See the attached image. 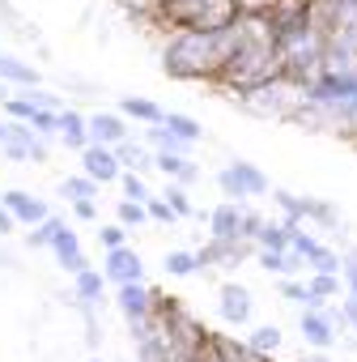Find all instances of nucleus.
<instances>
[{"label": "nucleus", "mask_w": 357, "mask_h": 362, "mask_svg": "<svg viewBox=\"0 0 357 362\" xmlns=\"http://www.w3.org/2000/svg\"><path fill=\"white\" fill-rule=\"evenodd\" d=\"M81 170L94 179V184H119V175H123L111 145H85L81 149Z\"/></svg>", "instance_id": "7"}, {"label": "nucleus", "mask_w": 357, "mask_h": 362, "mask_svg": "<svg viewBox=\"0 0 357 362\" xmlns=\"http://www.w3.org/2000/svg\"><path fill=\"white\" fill-rule=\"evenodd\" d=\"M298 332L306 337V345H310V349H332V345H336V337H340V328L332 324L327 307H323V311L302 307V315H298Z\"/></svg>", "instance_id": "9"}, {"label": "nucleus", "mask_w": 357, "mask_h": 362, "mask_svg": "<svg viewBox=\"0 0 357 362\" xmlns=\"http://www.w3.org/2000/svg\"><path fill=\"white\" fill-rule=\"evenodd\" d=\"M230 170H234V179L243 184V192H247V197H268V192H272L268 175H264L255 162H243V158H234V162H230Z\"/></svg>", "instance_id": "19"}, {"label": "nucleus", "mask_w": 357, "mask_h": 362, "mask_svg": "<svg viewBox=\"0 0 357 362\" xmlns=\"http://www.w3.org/2000/svg\"><path fill=\"white\" fill-rule=\"evenodd\" d=\"M60 136H64V145H73L77 153L90 145V124H85V115H81L77 107H64V111H60Z\"/></svg>", "instance_id": "20"}, {"label": "nucleus", "mask_w": 357, "mask_h": 362, "mask_svg": "<svg viewBox=\"0 0 357 362\" xmlns=\"http://www.w3.org/2000/svg\"><path fill=\"white\" fill-rule=\"evenodd\" d=\"M162 124H166L178 141H188V145H196V141L205 136V128H200L192 115H183V111H166V119H162Z\"/></svg>", "instance_id": "25"}, {"label": "nucleus", "mask_w": 357, "mask_h": 362, "mask_svg": "<svg viewBox=\"0 0 357 362\" xmlns=\"http://www.w3.org/2000/svg\"><path fill=\"white\" fill-rule=\"evenodd\" d=\"M0 149H5V158H9V162H30V153H26L22 145H9V141H0Z\"/></svg>", "instance_id": "48"}, {"label": "nucleus", "mask_w": 357, "mask_h": 362, "mask_svg": "<svg viewBox=\"0 0 357 362\" xmlns=\"http://www.w3.org/2000/svg\"><path fill=\"white\" fill-rule=\"evenodd\" d=\"M119 115H123V119H132V124H145V128H153V124H162V119H166L162 103L140 98V94H123V98H119Z\"/></svg>", "instance_id": "16"}, {"label": "nucleus", "mask_w": 357, "mask_h": 362, "mask_svg": "<svg viewBox=\"0 0 357 362\" xmlns=\"http://www.w3.org/2000/svg\"><path fill=\"white\" fill-rule=\"evenodd\" d=\"M102 273H107V281H111V286L145 281V260H140V252H136L132 243H123V247H111V252H107Z\"/></svg>", "instance_id": "6"}, {"label": "nucleus", "mask_w": 357, "mask_h": 362, "mask_svg": "<svg viewBox=\"0 0 357 362\" xmlns=\"http://www.w3.org/2000/svg\"><path fill=\"white\" fill-rule=\"evenodd\" d=\"M30 128H35L43 141H47V136H60V111H43V107H39L35 119H30Z\"/></svg>", "instance_id": "37"}, {"label": "nucleus", "mask_w": 357, "mask_h": 362, "mask_svg": "<svg viewBox=\"0 0 357 362\" xmlns=\"http://www.w3.org/2000/svg\"><path fill=\"white\" fill-rule=\"evenodd\" d=\"M243 18L238 0H166L157 26L166 30H226Z\"/></svg>", "instance_id": "2"}, {"label": "nucleus", "mask_w": 357, "mask_h": 362, "mask_svg": "<svg viewBox=\"0 0 357 362\" xmlns=\"http://www.w3.org/2000/svg\"><path fill=\"white\" fill-rule=\"evenodd\" d=\"M0 205L18 218V226H39L43 218H52V205L39 201V197H30V192H22V188H9L5 197H0Z\"/></svg>", "instance_id": "10"}, {"label": "nucleus", "mask_w": 357, "mask_h": 362, "mask_svg": "<svg viewBox=\"0 0 357 362\" xmlns=\"http://www.w3.org/2000/svg\"><path fill=\"white\" fill-rule=\"evenodd\" d=\"M73 218H81V222H98V205H94V201H73Z\"/></svg>", "instance_id": "46"}, {"label": "nucleus", "mask_w": 357, "mask_h": 362, "mask_svg": "<svg viewBox=\"0 0 357 362\" xmlns=\"http://www.w3.org/2000/svg\"><path fill=\"white\" fill-rule=\"evenodd\" d=\"M306 269H310V273H340V252H332V247H319V252L306 260Z\"/></svg>", "instance_id": "38"}, {"label": "nucleus", "mask_w": 357, "mask_h": 362, "mask_svg": "<svg viewBox=\"0 0 357 362\" xmlns=\"http://www.w3.org/2000/svg\"><path fill=\"white\" fill-rule=\"evenodd\" d=\"M115 149V158H119V166L123 170H136V175H149L153 170V149L149 145H140V141H119V145H111Z\"/></svg>", "instance_id": "17"}, {"label": "nucleus", "mask_w": 357, "mask_h": 362, "mask_svg": "<svg viewBox=\"0 0 357 362\" xmlns=\"http://www.w3.org/2000/svg\"><path fill=\"white\" fill-rule=\"evenodd\" d=\"M306 218L323 230H340V209L332 201H319V197H306Z\"/></svg>", "instance_id": "26"}, {"label": "nucleus", "mask_w": 357, "mask_h": 362, "mask_svg": "<svg viewBox=\"0 0 357 362\" xmlns=\"http://www.w3.org/2000/svg\"><path fill=\"white\" fill-rule=\"evenodd\" d=\"M64 230V218L60 214H52V218H43L39 226H30V235H26V247H35V252H52V243H56V235Z\"/></svg>", "instance_id": "22"}, {"label": "nucleus", "mask_w": 357, "mask_h": 362, "mask_svg": "<svg viewBox=\"0 0 357 362\" xmlns=\"http://www.w3.org/2000/svg\"><path fill=\"white\" fill-rule=\"evenodd\" d=\"M247 345H251L255 354H264V358H277V349L285 345V337H281V328H277V324H260V328H251Z\"/></svg>", "instance_id": "23"}, {"label": "nucleus", "mask_w": 357, "mask_h": 362, "mask_svg": "<svg viewBox=\"0 0 357 362\" xmlns=\"http://www.w3.org/2000/svg\"><path fill=\"white\" fill-rule=\"evenodd\" d=\"M153 324H157V332L166 337V345H170L174 358H196L200 345L209 341V328H205L200 320H192L178 303H170V298H162V294H157V303H153Z\"/></svg>", "instance_id": "3"}, {"label": "nucleus", "mask_w": 357, "mask_h": 362, "mask_svg": "<svg viewBox=\"0 0 357 362\" xmlns=\"http://www.w3.org/2000/svg\"><path fill=\"white\" fill-rule=\"evenodd\" d=\"M0 141H5V119H0Z\"/></svg>", "instance_id": "52"}, {"label": "nucleus", "mask_w": 357, "mask_h": 362, "mask_svg": "<svg viewBox=\"0 0 357 362\" xmlns=\"http://www.w3.org/2000/svg\"><path fill=\"white\" fill-rule=\"evenodd\" d=\"M13 230H18V218H13V214H9L5 205H0V239H9Z\"/></svg>", "instance_id": "47"}, {"label": "nucleus", "mask_w": 357, "mask_h": 362, "mask_svg": "<svg viewBox=\"0 0 357 362\" xmlns=\"http://www.w3.org/2000/svg\"><path fill=\"white\" fill-rule=\"evenodd\" d=\"M153 303H157V294H153L145 281L115 286V307H119L123 320H153Z\"/></svg>", "instance_id": "8"}, {"label": "nucleus", "mask_w": 357, "mask_h": 362, "mask_svg": "<svg viewBox=\"0 0 357 362\" xmlns=\"http://www.w3.org/2000/svg\"><path fill=\"white\" fill-rule=\"evenodd\" d=\"M162 269H166L170 277H192V273H200L196 252H166V256H162Z\"/></svg>", "instance_id": "29"}, {"label": "nucleus", "mask_w": 357, "mask_h": 362, "mask_svg": "<svg viewBox=\"0 0 357 362\" xmlns=\"http://www.w3.org/2000/svg\"><path fill=\"white\" fill-rule=\"evenodd\" d=\"M306 286H310V298H315V303H332V298L344 290V277H340V273H310Z\"/></svg>", "instance_id": "27"}, {"label": "nucleus", "mask_w": 357, "mask_h": 362, "mask_svg": "<svg viewBox=\"0 0 357 362\" xmlns=\"http://www.w3.org/2000/svg\"><path fill=\"white\" fill-rule=\"evenodd\" d=\"M153 166L170 179V184H196L200 179V166L188 153H153Z\"/></svg>", "instance_id": "14"}, {"label": "nucleus", "mask_w": 357, "mask_h": 362, "mask_svg": "<svg viewBox=\"0 0 357 362\" xmlns=\"http://www.w3.org/2000/svg\"><path fill=\"white\" fill-rule=\"evenodd\" d=\"M64 90H68L73 98H102V86H94L90 77H68Z\"/></svg>", "instance_id": "42"}, {"label": "nucleus", "mask_w": 357, "mask_h": 362, "mask_svg": "<svg viewBox=\"0 0 357 362\" xmlns=\"http://www.w3.org/2000/svg\"><path fill=\"white\" fill-rule=\"evenodd\" d=\"M73 298L98 307V303L107 298V273H102V269H81V273H73Z\"/></svg>", "instance_id": "18"}, {"label": "nucleus", "mask_w": 357, "mask_h": 362, "mask_svg": "<svg viewBox=\"0 0 357 362\" xmlns=\"http://www.w3.org/2000/svg\"><path fill=\"white\" fill-rule=\"evenodd\" d=\"M196 362H226V358L217 354V345H213V341H205V345H200V354H196Z\"/></svg>", "instance_id": "49"}, {"label": "nucleus", "mask_w": 357, "mask_h": 362, "mask_svg": "<svg viewBox=\"0 0 357 362\" xmlns=\"http://www.w3.org/2000/svg\"><path fill=\"white\" fill-rule=\"evenodd\" d=\"M0 111H5V119H18V124H30L39 107H35V103H30L26 94H9V98H5V107H0Z\"/></svg>", "instance_id": "31"}, {"label": "nucleus", "mask_w": 357, "mask_h": 362, "mask_svg": "<svg viewBox=\"0 0 357 362\" xmlns=\"http://www.w3.org/2000/svg\"><path fill=\"white\" fill-rule=\"evenodd\" d=\"M238 103H243L247 111L264 115V119H294V115L302 111V103H306V90H302L298 81H289V77H277V81H268V86H260V90L238 94Z\"/></svg>", "instance_id": "4"}, {"label": "nucleus", "mask_w": 357, "mask_h": 362, "mask_svg": "<svg viewBox=\"0 0 357 362\" xmlns=\"http://www.w3.org/2000/svg\"><path fill=\"white\" fill-rule=\"evenodd\" d=\"M340 277H344V290H349V298H357V247L340 252Z\"/></svg>", "instance_id": "39"}, {"label": "nucleus", "mask_w": 357, "mask_h": 362, "mask_svg": "<svg viewBox=\"0 0 357 362\" xmlns=\"http://www.w3.org/2000/svg\"><path fill=\"white\" fill-rule=\"evenodd\" d=\"M0 81H5V86H18V90H35V86H43L39 69L26 64V60H18V56H9V52H0Z\"/></svg>", "instance_id": "15"}, {"label": "nucleus", "mask_w": 357, "mask_h": 362, "mask_svg": "<svg viewBox=\"0 0 357 362\" xmlns=\"http://www.w3.org/2000/svg\"><path fill=\"white\" fill-rule=\"evenodd\" d=\"M145 209H149V222H157V226H174V222H178V214H174L162 197H149V205H145Z\"/></svg>", "instance_id": "40"}, {"label": "nucleus", "mask_w": 357, "mask_h": 362, "mask_svg": "<svg viewBox=\"0 0 357 362\" xmlns=\"http://www.w3.org/2000/svg\"><path fill=\"white\" fill-rule=\"evenodd\" d=\"M277 205L285 209V222H294V226H302V218H306V197H294V192H285V188H277Z\"/></svg>", "instance_id": "33"}, {"label": "nucleus", "mask_w": 357, "mask_h": 362, "mask_svg": "<svg viewBox=\"0 0 357 362\" xmlns=\"http://www.w3.org/2000/svg\"><path fill=\"white\" fill-rule=\"evenodd\" d=\"M98 188H102V184H94L85 170H81V175H68V179H60V184H56V192H60L68 205H73V201H94Z\"/></svg>", "instance_id": "21"}, {"label": "nucleus", "mask_w": 357, "mask_h": 362, "mask_svg": "<svg viewBox=\"0 0 357 362\" xmlns=\"http://www.w3.org/2000/svg\"><path fill=\"white\" fill-rule=\"evenodd\" d=\"M98 243H102V252L123 247V243H128V230H123L119 222H107V226H98Z\"/></svg>", "instance_id": "41"}, {"label": "nucleus", "mask_w": 357, "mask_h": 362, "mask_svg": "<svg viewBox=\"0 0 357 362\" xmlns=\"http://www.w3.org/2000/svg\"><path fill=\"white\" fill-rule=\"evenodd\" d=\"M217 188L226 192V201H234V205H247L251 197L243 192V184H238V179H234V170L226 166V170H217Z\"/></svg>", "instance_id": "35"}, {"label": "nucleus", "mask_w": 357, "mask_h": 362, "mask_svg": "<svg viewBox=\"0 0 357 362\" xmlns=\"http://www.w3.org/2000/svg\"><path fill=\"white\" fill-rule=\"evenodd\" d=\"M260 230H264V218L247 209V214H243V239H247V243H255V239H260Z\"/></svg>", "instance_id": "44"}, {"label": "nucleus", "mask_w": 357, "mask_h": 362, "mask_svg": "<svg viewBox=\"0 0 357 362\" xmlns=\"http://www.w3.org/2000/svg\"><path fill=\"white\" fill-rule=\"evenodd\" d=\"M340 324H344V328H353V332H357V298H349V294H344V298H340Z\"/></svg>", "instance_id": "45"}, {"label": "nucleus", "mask_w": 357, "mask_h": 362, "mask_svg": "<svg viewBox=\"0 0 357 362\" xmlns=\"http://www.w3.org/2000/svg\"><path fill=\"white\" fill-rule=\"evenodd\" d=\"M162 201L178 214V222H183V218H192L196 209H192V197L183 192V184H166V192H162Z\"/></svg>", "instance_id": "32"}, {"label": "nucleus", "mask_w": 357, "mask_h": 362, "mask_svg": "<svg viewBox=\"0 0 357 362\" xmlns=\"http://www.w3.org/2000/svg\"><path fill=\"white\" fill-rule=\"evenodd\" d=\"M5 98H9V86H5V81H0V107H5Z\"/></svg>", "instance_id": "50"}, {"label": "nucleus", "mask_w": 357, "mask_h": 362, "mask_svg": "<svg viewBox=\"0 0 357 362\" xmlns=\"http://www.w3.org/2000/svg\"><path fill=\"white\" fill-rule=\"evenodd\" d=\"M115 222H119L123 230H140V226L149 222V209H145L140 201H119V205H115Z\"/></svg>", "instance_id": "30"}, {"label": "nucleus", "mask_w": 357, "mask_h": 362, "mask_svg": "<svg viewBox=\"0 0 357 362\" xmlns=\"http://www.w3.org/2000/svg\"><path fill=\"white\" fill-rule=\"evenodd\" d=\"M85 362H102V358H85Z\"/></svg>", "instance_id": "53"}, {"label": "nucleus", "mask_w": 357, "mask_h": 362, "mask_svg": "<svg viewBox=\"0 0 357 362\" xmlns=\"http://www.w3.org/2000/svg\"><path fill=\"white\" fill-rule=\"evenodd\" d=\"M119 197L123 201H140V205H149V184H145V175H136V170H123L119 175Z\"/></svg>", "instance_id": "28"}, {"label": "nucleus", "mask_w": 357, "mask_h": 362, "mask_svg": "<svg viewBox=\"0 0 357 362\" xmlns=\"http://www.w3.org/2000/svg\"><path fill=\"white\" fill-rule=\"evenodd\" d=\"M306 362H327V358H323V354H310V358H306Z\"/></svg>", "instance_id": "51"}, {"label": "nucleus", "mask_w": 357, "mask_h": 362, "mask_svg": "<svg viewBox=\"0 0 357 362\" xmlns=\"http://www.w3.org/2000/svg\"><path fill=\"white\" fill-rule=\"evenodd\" d=\"M22 94H26L35 107H43V111H64V107H68V103H64L56 90H43V86H35V90H22Z\"/></svg>", "instance_id": "36"}, {"label": "nucleus", "mask_w": 357, "mask_h": 362, "mask_svg": "<svg viewBox=\"0 0 357 362\" xmlns=\"http://www.w3.org/2000/svg\"><path fill=\"white\" fill-rule=\"evenodd\" d=\"M234 52H238V22L226 30H166L162 73L170 81H222Z\"/></svg>", "instance_id": "1"}, {"label": "nucleus", "mask_w": 357, "mask_h": 362, "mask_svg": "<svg viewBox=\"0 0 357 362\" xmlns=\"http://www.w3.org/2000/svg\"><path fill=\"white\" fill-rule=\"evenodd\" d=\"M52 256H56V264L73 277V273H81V269H90V260H85V252H81V239L64 226L60 235H56V243H52Z\"/></svg>", "instance_id": "13"}, {"label": "nucleus", "mask_w": 357, "mask_h": 362, "mask_svg": "<svg viewBox=\"0 0 357 362\" xmlns=\"http://www.w3.org/2000/svg\"><path fill=\"white\" fill-rule=\"evenodd\" d=\"M319 247H323V243H319L315 235H306L302 226H294V230H289V252H298L302 260H310V256H315Z\"/></svg>", "instance_id": "34"}, {"label": "nucleus", "mask_w": 357, "mask_h": 362, "mask_svg": "<svg viewBox=\"0 0 357 362\" xmlns=\"http://www.w3.org/2000/svg\"><path fill=\"white\" fill-rule=\"evenodd\" d=\"M0 26H5V30H13V35L26 26V18L18 13V5H13V0H0Z\"/></svg>", "instance_id": "43"}, {"label": "nucleus", "mask_w": 357, "mask_h": 362, "mask_svg": "<svg viewBox=\"0 0 357 362\" xmlns=\"http://www.w3.org/2000/svg\"><path fill=\"white\" fill-rule=\"evenodd\" d=\"M85 124H90V145H119V141H128V119L119 111H94V115H85Z\"/></svg>", "instance_id": "11"}, {"label": "nucleus", "mask_w": 357, "mask_h": 362, "mask_svg": "<svg viewBox=\"0 0 357 362\" xmlns=\"http://www.w3.org/2000/svg\"><path fill=\"white\" fill-rule=\"evenodd\" d=\"M243 214H247V205L222 201L213 214H205V222H209V235H213V239H243Z\"/></svg>", "instance_id": "12"}, {"label": "nucleus", "mask_w": 357, "mask_h": 362, "mask_svg": "<svg viewBox=\"0 0 357 362\" xmlns=\"http://www.w3.org/2000/svg\"><path fill=\"white\" fill-rule=\"evenodd\" d=\"M217 311H222L226 324L243 328V324H251V315H255V298H251V290H247L243 281H222V286H217Z\"/></svg>", "instance_id": "5"}, {"label": "nucleus", "mask_w": 357, "mask_h": 362, "mask_svg": "<svg viewBox=\"0 0 357 362\" xmlns=\"http://www.w3.org/2000/svg\"><path fill=\"white\" fill-rule=\"evenodd\" d=\"M289 230H294V222H264L255 247H264V252H289Z\"/></svg>", "instance_id": "24"}]
</instances>
